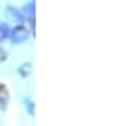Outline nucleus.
Listing matches in <instances>:
<instances>
[{"instance_id":"f257e3e1","label":"nucleus","mask_w":128,"mask_h":126,"mask_svg":"<svg viewBox=\"0 0 128 126\" xmlns=\"http://www.w3.org/2000/svg\"><path fill=\"white\" fill-rule=\"evenodd\" d=\"M10 38H12L14 43H24L26 39L29 38V31L26 29V27H22V26H19V27H16L10 32Z\"/></svg>"},{"instance_id":"7ed1b4c3","label":"nucleus","mask_w":128,"mask_h":126,"mask_svg":"<svg viewBox=\"0 0 128 126\" xmlns=\"http://www.w3.org/2000/svg\"><path fill=\"white\" fill-rule=\"evenodd\" d=\"M5 104H7V94L4 89H0V107H5Z\"/></svg>"},{"instance_id":"f03ea898","label":"nucleus","mask_w":128,"mask_h":126,"mask_svg":"<svg viewBox=\"0 0 128 126\" xmlns=\"http://www.w3.org/2000/svg\"><path fill=\"white\" fill-rule=\"evenodd\" d=\"M7 36H9V27H7V24H0V41H4Z\"/></svg>"},{"instance_id":"20e7f679","label":"nucleus","mask_w":128,"mask_h":126,"mask_svg":"<svg viewBox=\"0 0 128 126\" xmlns=\"http://www.w3.org/2000/svg\"><path fill=\"white\" fill-rule=\"evenodd\" d=\"M7 14H10V17H12V19H22V17H20V14L19 12H17V10H14V9H9L7 10Z\"/></svg>"},{"instance_id":"39448f33","label":"nucleus","mask_w":128,"mask_h":126,"mask_svg":"<svg viewBox=\"0 0 128 126\" xmlns=\"http://www.w3.org/2000/svg\"><path fill=\"white\" fill-rule=\"evenodd\" d=\"M26 12H28V14H29V15H28V17H29L31 20H34V3H31L29 7H28V9H26Z\"/></svg>"}]
</instances>
